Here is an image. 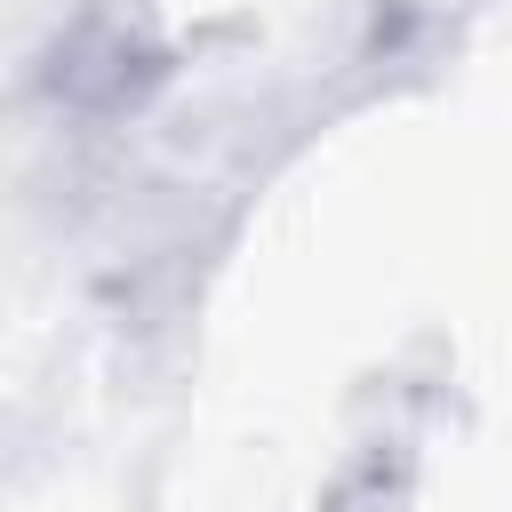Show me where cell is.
I'll return each instance as SVG.
<instances>
[{"label": "cell", "mask_w": 512, "mask_h": 512, "mask_svg": "<svg viewBox=\"0 0 512 512\" xmlns=\"http://www.w3.org/2000/svg\"><path fill=\"white\" fill-rule=\"evenodd\" d=\"M408 488H416L408 448H400V440H368V448H352V456L336 464L320 512H408Z\"/></svg>", "instance_id": "obj_1"}]
</instances>
